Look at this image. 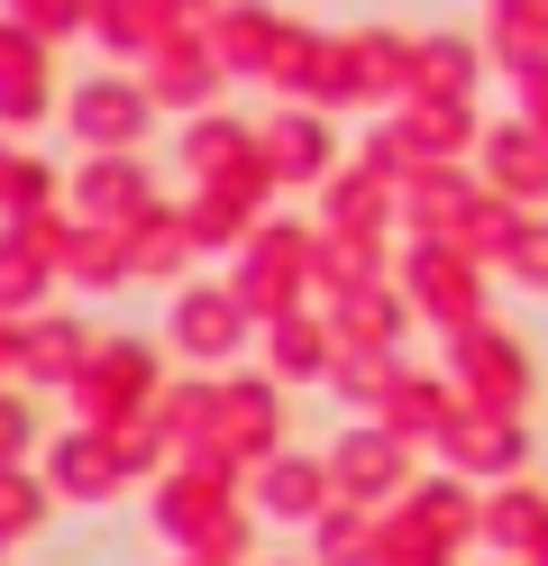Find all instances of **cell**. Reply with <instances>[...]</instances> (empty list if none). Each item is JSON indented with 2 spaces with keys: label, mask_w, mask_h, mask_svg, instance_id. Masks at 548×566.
<instances>
[{
  "label": "cell",
  "mask_w": 548,
  "mask_h": 566,
  "mask_svg": "<svg viewBox=\"0 0 548 566\" xmlns=\"http://www.w3.org/2000/svg\"><path fill=\"white\" fill-rule=\"evenodd\" d=\"M375 521H384V530H375V566H457V557H466L457 539H438V530H421V521L402 512V503H384Z\"/></svg>",
  "instance_id": "obj_15"
},
{
  "label": "cell",
  "mask_w": 548,
  "mask_h": 566,
  "mask_svg": "<svg viewBox=\"0 0 548 566\" xmlns=\"http://www.w3.org/2000/svg\"><path fill=\"white\" fill-rule=\"evenodd\" d=\"M110 448H120L128 484H156V475L174 467V430H165L156 411H128V420H110Z\"/></svg>",
  "instance_id": "obj_16"
},
{
  "label": "cell",
  "mask_w": 548,
  "mask_h": 566,
  "mask_svg": "<svg viewBox=\"0 0 548 566\" xmlns=\"http://www.w3.org/2000/svg\"><path fill=\"white\" fill-rule=\"evenodd\" d=\"M10 366H19V338H10V329H0V375H10Z\"/></svg>",
  "instance_id": "obj_24"
},
{
  "label": "cell",
  "mask_w": 548,
  "mask_h": 566,
  "mask_svg": "<svg viewBox=\"0 0 548 566\" xmlns=\"http://www.w3.org/2000/svg\"><path fill=\"white\" fill-rule=\"evenodd\" d=\"M384 503H348V493H339V503H329L311 530H302V539H311V566H375V521Z\"/></svg>",
  "instance_id": "obj_11"
},
{
  "label": "cell",
  "mask_w": 548,
  "mask_h": 566,
  "mask_svg": "<svg viewBox=\"0 0 548 566\" xmlns=\"http://www.w3.org/2000/svg\"><path fill=\"white\" fill-rule=\"evenodd\" d=\"M37 448H46V430H37V402L0 384V467H28Z\"/></svg>",
  "instance_id": "obj_20"
},
{
  "label": "cell",
  "mask_w": 548,
  "mask_h": 566,
  "mask_svg": "<svg viewBox=\"0 0 548 566\" xmlns=\"http://www.w3.org/2000/svg\"><path fill=\"white\" fill-rule=\"evenodd\" d=\"M165 338H174L193 366H229L238 347H247V302H238V293H183L174 321H165Z\"/></svg>",
  "instance_id": "obj_9"
},
{
  "label": "cell",
  "mask_w": 548,
  "mask_h": 566,
  "mask_svg": "<svg viewBox=\"0 0 548 566\" xmlns=\"http://www.w3.org/2000/svg\"><path fill=\"white\" fill-rule=\"evenodd\" d=\"M146 521H156L165 548L229 557V566H256V539H266V521H256V503H247V475L210 467V457H174V467L146 484Z\"/></svg>",
  "instance_id": "obj_1"
},
{
  "label": "cell",
  "mask_w": 548,
  "mask_h": 566,
  "mask_svg": "<svg viewBox=\"0 0 548 566\" xmlns=\"http://www.w3.org/2000/svg\"><path fill=\"white\" fill-rule=\"evenodd\" d=\"M320 457H329V484H339L348 503H393V493L421 475V448H412V439H393L384 420H348V430L329 439Z\"/></svg>",
  "instance_id": "obj_4"
},
{
  "label": "cell",
  "mask_w": 548,
  "mask_h": 566,
  "mask_svg": "<svg viewBox=\"0 0 548 566\" xmlns=\"http://www.w3.org/2000/svg\"><path fill=\"white\" fill-rule=\"evenodd\" d=\"M83 357H92V329H83V321H28L10 375H28V384H73Z\"/></svg>",
  "instance_id": "obj_12"
},
{
  "label": "cell",
  "mask_w": 548,
  "mask_h": 566,
  "mask_svg": "<svg viewBox=\"0 0 548 566\" xmlns=\"http://www.w3.org/2000/svg\"><path fill=\"white\" fill-rule=\"evenodd\" d=\"M247 503H256V521H266V530H311L329 503H339V484H329V457L283 439L266 467H247Z\"/></svg>",
  "instance_id": "obj_5"
},
{
  "label": "cell",
  "mask_w": 548,
  "mask_h": 566,
  "mask_svg": "<svg viewBox=\"0 0 548 566\" xmlns=\"http://www.w3.org/2000/svg\"><path fill=\"white\" fill-rule=\"evenodd\" d=\"M530 420L521 411H485V402H457L448 420H438V439H430V457L448 475H466V484H503V475H530Z\"/></svg>",
  "instance_id": "obj_2"
},
{
  "label": "cell",
  "mask_w": 548,
  "mask_h": 566,
  "mask_svg": "<svg viewBox=\"0 0 548 566\" xmlns=\"http://www.w3.org/2000/svg\"><path fill=\"white\" fill-rule=\"evenodd\" d=\"M275 566H311V557H275Z\"/></svg>",
  "instance_id": "obj_26"
},
{
  "label": "cell",
  "mask_w": 548,
  "mask_h": 566,
  "mask_svg": "<svg viewBox=\"0 0 548 566\" xmlns=\"http://www.w3.org/2000/svg\"><path fill=\"white\" fill-rule=\"evenodd\" d=\"M55 484V503L73 512H101V503H120L128 493V467H120V448H110V430H92V420H73V430L46 439V467H37Z\"/></svg>",
  "instance_id": "obj_7"
},
{
  "label": "cell",
  "mask_w": 548,
  "mask_h": 566,
  "mask_svg": "<svg viewBox=\"0 0 548 566\" xmlns=\"http://www.w3.org/2000/svg\"><path fill=\"white\" fill-rule=\"evenodd\" d=\"M475 539H485L494 557H539V539H548V484H530V475H503V484H485V503H475Z\"/></svg>",
  "instance_id": "obj_8"
},
{
  "label": "cell",
  "mask_w": 548,
  "mask_h": 566,
  "mask_svg": "<svg viewBox=\"0 0 548 566\" xmlns=\"http://www.w3.org/2000/svg\"><path fill=\"white\" fill-rule=\"evenodd\" d=\"M320 384H329L348 411H375V402H384V384H393V366H384V347H339Z\"/></svg>",
  "instance_id": "obj_17"
},
{
  "label": "cell",
  "mask_w": 548,
  "mask_h": 566,
  "mask_svg": "<svg viewBox=\"0 0 548 566\" xmlns=\"http://www.w3.org/2000/svg\"><path fill=\"white\" fill-rule=\"evenodd\" d=\"M530 566H548V539H539V557H530Z\"/></svg>",
  "instance_id": "obj_27"
},
{
  "label": "cell",
  "mask_w": 548,
  "mask_h": 566,
  "mask_svg": "<svg viewBox=\"0 0 548 566\" xmlns=\"http://www.w3.org/2000/svg\"><path fill=\"white\" fill-rule=\"evenodd\" d=\"M37 293H46V274H37L28 256H0V311H28Z\"/></svg>",
  "instance_id": "obj_22"
},
{
  "label": "cell",
  "mask_w": 548,
  "mask_h": 566,
  "mask_svg": "<svg viewBox=\"0 0 548 566\" xmlns=\"http://www.w3.org/2000/svg\"><path fill=\"white\" fill-rule=\"evenodd\" d=\"M494 566H521V557H494Z\"/></svg>",
  "instance_id": "obj_29"
},
{
  "label": "cell",
  "mask_w": 548,
  "mask_h": 566,
  "mask_svg": "<svg viewBox=\"0 0 548 566\" xmlns=\"http://www.w3.org/2000/svg\"><path fill=\"white\" fill-rule=\"evenodd\" d=\"M64 394H73V411H83L92 430H110V420H128V411H156V394H165L156 347L146 338H92V357H83V375H73Z\"/></svg>",
  "instance_id": "obj_3"
},
{
  "label": "cell",
  "mask_w": 548,
  "mask_h": 566,
  "mask_svg": "<svg viewBox=\"0 0 548 566\" xmlns=\"http://www.w3.org/2000/svg\"><path fill=\"white\" fill-rule=\"evenodd\" d=\"M448 384H457V402L521 411V402H530V357H521V338H511V329L466 321V329H457V347H448Z\"/></svg>",
  "instance_id": "obj_6"
},
{
  "label": "cell",
  "mask_w": 548,
  "mask_h": 566,
  "mask_svg": "<svg viewBox=\"0 0 548 566\" xmlns=\"http://www.w3.org/2000/svg\"><path fill=\"white\" fill-rule=\"evenodd\" d=\"M329 357H339V338H329L320 321H292V311H275V329H266V366H275V384H320Z\"/></svg>",
  "instance_id": "obj_13"
},
{
  "label": "cell",
  "mask_w": 548,
  "mask_h": 566,
  "mask_svg": "<svg viewBox=\"0 0 548 566\" xmlns=\"http://www.w3.org/2000/svg\"><path fill=\"white\" fill-rule=\"evenodd\" d=\"M292 283H302V274H292V247H256V265H247V283H238V302L275 321V311L292 302Z\"/></svg>",
  "instance_id": "obj_19"
},
{
  "label": "cell",
  "mask_w": 548,
  "mask_h": 566,
  "mask_svg": "<svg viewBox=\"0 0 548 566\" xmlns=\"http://www.w3.org/2000/svg\"><path fill=\"white\" fill-rule=\"evenodd\" d=\"M412 293H421V302H430L448 329H466V321H475V283H466L457 265H438V274H412Z\"/></svg>",
  "instance_id": "obj_21"
},
{
  "label": "cell",
  "mask_w": 548,
  "mask_h": 566,
  "mask_svg": "<svg viewBox=\"0 0 548 566\" xmlns=\"http://www.w3.org/2000/svg\"><path fill=\"white\" fill-rule=\"evenodd\" d=\"M0 566H10V539H0Z\"/></svg>",
  "instance_id": "obj_28"
},
{
  "label": "cell",
  "mask_w": 548,
  "mask_h": 566,
  "mask_svg": "<svg viewBox=\"0 0 548 566\" xmlns=\"http://www.w3.org/2000/svg\"><path fill=\"white\" fill-rule=\"evenodd\" d=\"M329 338H339V347H393V338H402V311L356 283V293L339 302V329H329Z\"/></svg>",
  "instance_id": "obj_18"
},
{
  "label": "cell",
  "mask_w": 548,
  "mask_h": 566,
  "mask_svg": "<svg viewBox=\"0 0 548 566\" xmlns=\"http://www.w3.org/2000/svg\"><path fill=\"white\" fill-rule=\"evenodd\" d=\"M46 521H55V484L37 475V467H0V539L28 548Z\"/></svg>",
  "instance_id": "obj_14"
},
{
  "label": "cell",
  "mask_w": 548,
  "mask_h": 566,
  "mask_svg": "<svg viewBox=\"0 0 548 566\" xmlns=\"http://www.w3.org/2000/svg\"><path fill=\"white\" fill-rule=\"evenodd\" d=\"M174 566H229V557H174Z\"/></svg>",
  "instance_id": "obj_25"
},
{
  "label": "cell",
  "mask_w": 548,
  "mask_h": 566,
  "mask_svg": "<svg viewBox=\"0 0 548 566\" xmlns=\"http://www.w3.org/2000/svg\"><path fill=\"white\" fill-rule=\"evenodd\" d=\"M448 411H457V384H448V375H412V366H393L384 402H375V420H384L393 439H412V448H430Z\"/></svg>",
  "instance_id": "obj_10"
},
{
  "label": "cell",
  "mask_w": 548,
  "mask_h": 566,
  "mask_svg": "<svg viewBox=\"0 0 548 566\" xmlns=\"http://www.w3.org/2000/svg\"><path fill=\"white\" fill-rule=\"evenodd\" d=\"M511 265H521V283H539V293H548V238H530V247H521Z\"/></svg>",
  "instance_id": "obj_23"
}]
</instances>
